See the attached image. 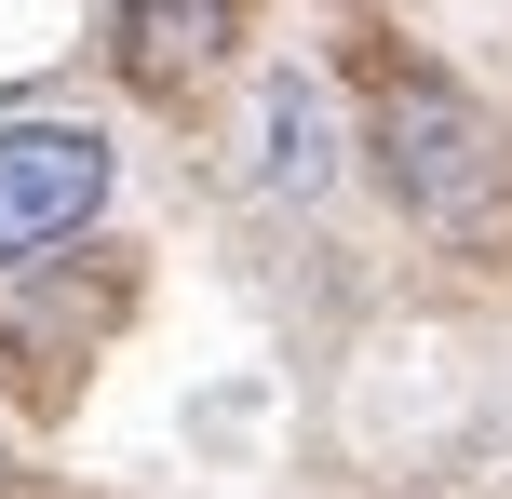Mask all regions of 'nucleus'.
Returning <instances> with one entry per match:
<instances>
[{"instance_id": "obj_1", "label": "nucleus", "mask_w": 512, "mask_h": 499, "mask_svg": "<svg viewBox=\"0 0 512 499\" xmlns=\"http://www.w3.org/2000/svg\"><path fill=\"white\" fill-rule=\"evenodd\" d=\"M364 149H378V189H391L432 243H499V230H512V135H499L445 68H378Z\"/></svg>"}, {"instance_id": "obj_2", "label": "nucleus", "mask_w": 512, "mask_h": 499, "mask_svg": "<svg viewBox=\"0 0 512 499\" xmlns=\"http://www.w3.org/2000/svg\"><path fill=\"white\" fill-rule=\"evenodd\" d=\"M108 203V135L95 122H0V270L54 257Z\"/></svg>"}, {"instance_id": "obj_3", "label": "nucleus", "mask_w": 512, "mask_h": 499, "mask_svg": "<svg viewBox=\"0 0 512 499\" xmlns=\"http://www.w3.org/2000/svg\"><path fill=\"white\" fill-rule=\"evenodd\" d=\"M108 41H122V81L176 95V81H203L216 54L243 41V0H122V14H108Z\"/></svg>"}, {"instance_id": "obj_4", "label": "nucleus", "mask_w": 512, "mask_h": 499, "mask_svg": "<svg viewBox=\"0 0 512 499\" xmlns=\"http://www.w3.org/2000/svg\"><path fill=\"white\" fill-rule=\"evenodd\" d=\"M256 189L270 203H324L337 189V108L310 68H270V95H256Z\"/></svg>"}]
</instances>
